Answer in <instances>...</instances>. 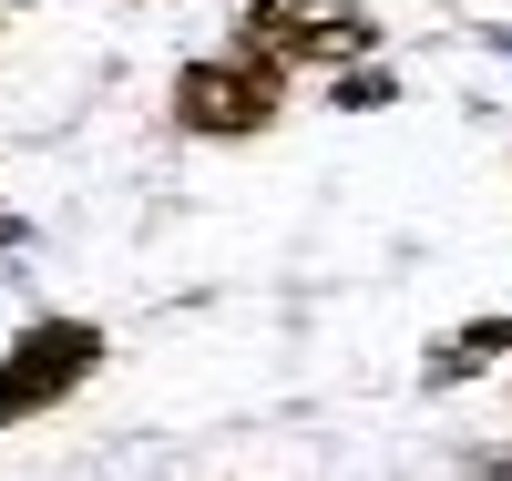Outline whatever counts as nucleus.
Returning a JSON list of instances; mask_svg holds the SVG:
<instances>
[{"label": "nucleus", "mask_w": 512, "mask_h": 481, "mask_svg": "<svg viewBox=\"0 0 512 481\" xmlns=\"http://www.w3.org/2000/svg\"><path fill=\"white\" fill-rule=\"evenodd\" d=\"M246 52L256 62H359L369 52V11L359 0H246Z\"/></svg>", "instance_id": "3"}, {"label": "nucleus", "mask_w": 512, "mask_h": 481, "mask_svg": "<svg viewBox=\"0 0 512 481\" xmlns=\"http://www.w3.org/2000/svg\"><path fill=\"white\" fill-rule=\"evenodd\" d=\"M277 103H287V72L256 62V52H216V62L175 72V123L185 134H256V123H277Z\"/></svg>", "instance_id": "2"}, {"label": "nucleus", "mask_w": 512, "mask_h": 481, "mask_svg": "<svg viewBox=\"0 0 512 481\" xmlns=\"http://www.w3.org/2000/svg\"><path fill=\"white\" fill-rule=\"evenodd\" d=\"M93 369H103V328L93 318H41V328H21L11 348H0V430L62 410Z\"/></svg>", "instance_id": "1"}, {"label": "nucleus", "mask_w": 512, "mask_h": 481, "mask_svg": "<svg viewBox=\"0 0 512 481\" xmlns=\"http://www.w3.org/2000/svg\"><path fill=\"white\" fill-rule=\"evenodd\" d=\"M0 21H11V0H0Z\"/></svg>", "instance_id": "5"}, {"label": "nucleus", "mask_w": 512, "mask_h": 481, "mask_svg": "<svg viewBox=\"0 0 512 481\" xmlns=\"http://www.w3.org/2000/svg\"><path fill=\"white\" fill-rule=\"evenodd\" d=\"M512 348V318H472V328H451V338H431V359H420V379L431 389H461L482 359H502Z\"/></svg>", "instance_id": "4"}]
</instances>
